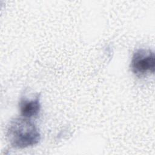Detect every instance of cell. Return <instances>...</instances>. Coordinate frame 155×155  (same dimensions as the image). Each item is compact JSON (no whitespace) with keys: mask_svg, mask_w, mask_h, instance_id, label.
Wrapping results in <instances>:
<instances>
[{"mask_svg":"<svg viewBox=\"0 0 155 155\" xmlns=\"http://www.w3.org/2000/svg\"><path fill=\"white\" fill-rule=\"evenodd\" d=\"M7 137L12 147L22 149L38 144L41 140V134L30 119L22 117L10 121L7 130Z\"/></svg>","mask_w":155,"mask_h":155,"instance_id":"cell-1","label":"cell"},{"mask_svg":"<svg viewBox=\"0 0 155 155\" xmlns=\"http://www.w3.org/2000/svg\"><path fill=\"white\" fill-rule=\"evenodd\" d=\"M131 68L133 73L137 76L153 74L155 71V55L150 49L139 48L131 58Z\"/></svg>","mask_w":155,"mask_h":155,"instance_id":"cell-2","label":"cell"},{"mask_svg":"<svg viewBox=\"0 0 155 155\" xmlns=\"http://www.w3.org/2000/svg\"><path fill=\"white\" fill-rule=\"evenodd\" d=\"M19 107L22 117L27 119L36 117L41 108L40 96L37 94L32 98L21 97L19 103Z\"/></svg>","mask_w":155,"mask_h":155,"instance_id":"cell-3","label":"cell"}]
</instances>
